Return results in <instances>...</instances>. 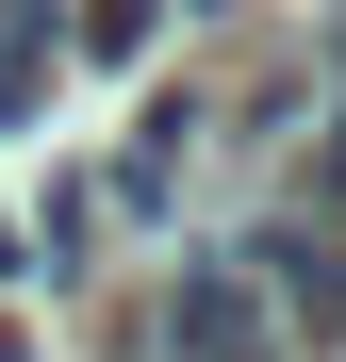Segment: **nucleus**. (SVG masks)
I'll return each mask as SVG.
<instances>
[{"label":"nucleus","instance_id":"obj_1","mask_svg":"<svg viewBox=\"0 0 346 362\" xmlns=\"http://www.w3.org/2000/svg\"><path fill=\"white\" fill-rule=\"evenodd\" d=\"M248 280H264V296H280L297 329H346V230H313V214H264Z\"/></svg>","mask_w":346,"mask_h":362},{"label":"nucleus","instance_id":"obj_3","mask_svg":"<svg viewBox=\"0 0 346 362\" xmlns=\"http://www.w3.org/2000/svg\"><path fill=\"white\" fill-rule=\"evenodd\" d=\"M50 49H67V17H0V115L50 99Z\"/></svg>","mask_w":346,"mask_h":362},{"label":"nucleus","instance_id":"obj_2","mask_svg":"<svg viewBox=\"0 0 346 362\" xmlns=\"http://www.w3.org/2000/svg\"><path fill=\"white\" fill-rule=\"evenodd\" d=\"M182 362H264V313H248V280H182Z\"/></svg>","mask_w":346,"mask_h":362}]
</instances>
